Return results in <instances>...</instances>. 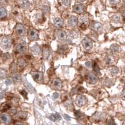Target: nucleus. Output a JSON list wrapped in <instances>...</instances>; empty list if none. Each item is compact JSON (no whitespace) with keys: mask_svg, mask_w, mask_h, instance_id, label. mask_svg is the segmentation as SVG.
Here are the masks:
<instances>
[{"mask_svg":"<svg viewBox=\"0 0 125 125\" xmlns=\"http://www.w3.org/2000/svg\"><path fill=\"white\" fill-rule=\"evenodd\" d=\"M82 44L84 49L86 50H90L93 48V43L92 40L88 37H86L82 41Z\"/></svg>","mask_w":125,"mask_h":125,"instance_id":"1","label":"nucleus"},{"mask_svg":"<svg viewBox=\"0 0 125 125\" xmlns=\"http://www.w3.org/2000/svg\"><path fill=\"white\" fill-rule=\"evenodd\" d=\"M1 44L4 48H9L11 46L12 38L10 36H5L2 40Z\"/></svg>","mask_w":125,"mask_h":125,"instance_id":"2","label":"nucleus"},{"mask_svg":"<svg viewBox=\"0 0 125 125\" xmlns=\"http://www.w3.org/2000/svg\"><path fill=\"white\" fill-rule=\"evenodd\" d=\"M28 36L31 40H36L38 39L39 33L34 29H30L28 32Z\"/></svg>","mask_w":125,"mask_h":125,"instance_id":"3","label":"nucleus"},{"mask_svg":"<svg viewBox=\"0 0 125 125\" xmlns=\"http://www.w3.org/2000/svg\"><path fill=\"white\" fill-rule=\"evenodd\" d=\"M86 103V98L83 95H78L76 100V103L78 106H83Z\"/></svg>","mask_w":125,"mask_h":125,"instance_id":"4","label":"nucleus"},{"mask_svg":"<svg viewBox=\"0 0 125 125\" xmlns=\"http://www.w3.org/2000/svg\"><path fill=\"white\" fill-rule=\"evenodd\" d=\"M26 50H27V46H26V44L24 42H20L16 46V50L19 53H24Z\"/></svg>","mask_w":125,"mask_h":125,"instance_id":"5","label":"nucleus"},{"mask_svg":"<svg viewBox=\"0 0 125 125\" xmlns=\"http://www.w3.org/2000/svg\"><path fill=\"white\" fill-rule=\"evenodd\" d=\"M16 33L20 36H23L25 33V28L24 26L21 24H17L16 26Z\"/></svg>","mask_w":125,"mask_h":125,"instance_id":"6","label":"nucleus"},{"mask_svg":"<svg viewBox=\"0 0 125 125\" xmlns=\"http://www.w3.org/2000/svg\"><path fill=\"white\" fill-rule=\"evenodd\" d=\"M32 76L33 79L36 82L40 83L43 80V73L40 72H33L32 73Z\"/></svg>","mask_w":125,"mask_h":125,"instance_id":"7","label":"nucleus"},{"mask_svg":"<svg viewBox=\"0 0 125 125\" xmlns=\"http://www.w3.org/2000/svg\"><path fill=\"white\" fill-rule=\"evenodd\" d=\"M73 11L76 13H78V14L83 13V11H84V7L81 4H75L74 8H73Z\"/></svg>","mask_w":125,"mask_h":125,"instance_id":"8","label":"nucleus"},{"mask_svg":"<svg viewBox=\"0 0 125 125\" xmlns=\"http://www.w3.org/2000/svg\"><path fill=\"white\" fill-rule=\"evenodd\" d=\"M68 24L70 26L74 27L78 24V19L74 16H72L68 19Z\"/></svg>","mask_w":125,"mask_h":125,"instance_id":"9","label":"nucleus"},{"mask_svg":"<svg viewBox=\"0 0 125 125\" xmlns=\"http://www.w3.org/2000/svg\"><path fill=\"white\" fill-rule=\"evenodd\" d=\"M0 121L4 124H8L11 121V118L7 115H1L0 116Z\"/></svg>","mask_w":125,"mask_h":125,"instance_id":"10","label":"nucleus"},{"mask_svg":"<svg viewBox=\"0 0 125 125\" xmlns=\"http://www.w3.org/2000/svg\"><path fill=\"white\" fill-rule=\"evenodd\" d=\"M98 78L94 73H91L88 76V81L91 84H96L98 82Z\"/></svg>","mask_w":125,"mask_h":125,"instance_id":"11","label":"nucleus"},{"mask_svg":"<svg viewBox=\"0 0 125 125\" xmlns=\"http://www.w3.org/2000/svg\"><path fill=\"white\" fill-rule=\"evenodd\" d=\"M18 4L21 8L26 9L30 6V3L28 0H19Z\"/></svg>","mask_w":125,"mask_h":125,"instance_id":"12","label":"nucleus"},{"mask_svg":"<svg viewBox=\"0 0 125 125\" xmlns=\"http://www.w3.org/2000/svg\"><path fill=\"white\" fill-rule=\"evenodd\" d=\"M53 86L57 90H60L62 87V81L58 78L55 79L53 82Z\"/></svg>","mask_w":125,"mask_h":125,"instance_id":"13","label":"nucleus"},{"mask_svg":"<svg viewBox=\"0 0 125 125\" xmlns=\"http://www.w3.org/2000/svg\"><path fill=\"white\" fill-rule=\"evenodd\" d=\"M103 26L100 23H94L91 26V29L95 31H100L102 30Z\"/></svg>","mask_w":125,"mask_h":125,"instance_id":"14","label":"nucleus"},{"mask_svg":"<svg viewBox=\"0 0 125 125\" xmlns=\"http://www.w3.org/2000/svg\"><path fill=\"white\" fill-rule=\"evenodd\" d=\"M54 24L56 27H61L63 25V21L61 19L56 18L54 20Z\"/></svg>","mask_w":125,"mask_h":125,"instance_id":"15","label":"nucleus"},{"mask_svg":"<svg viewBox=\"0 0 125 125\" xmlns=\"http://www.w3.org/2000/svg\"><path fill=\"white\" fill-rule=\"evenodd\" d=\"M58 37L60 40L64 41L66 39V34L63 31H60L58 33Z\"/></svg>","mask_w":125,"mask_h":125,"instance_id":"16","label":"nucleus"},{"mask_svg":"<svg viewBox=\"0 0 125 125\" xmlns=\"http://www.w3.org/2000/svg\"><path fill=\"white\" fill-rule=\"evenodd\" d=\"M24 86L26 88V89H27V90H28L30 93H33L34 92V88H33V86L31 85V84H30V83H29L28 81H26V82H24Z\"/></svg>","mask_w":125,"mask_h":125,"instance_id":"17","label":"nucleus"},{"mask_svg":"<svg viewBox=\"0 0 125 125\" xmlns=\"http://www.w3.org/2000/svg\"><path fill=\"white\" fill-rule=\"evenodd\" d=\"M80 23L82 24H84V25H87L88 23V18L86 15H83L80 18Z\"/></svg>","mask_w":125,"mask_h":125,"instance_id":"18","label":"nucleus"},{"mask_svg":"<svg viewBox=\"0 0 125 125\" xmlns=\"http://www.w3.org/2000/svg\"><path fill=\"white\" fill-rule=\"evenodd\" d=\"M43 58H44V60H47L49 56V54H50V51H49V49L46 46L44 47V48H43Z\"/></svg>","mask_w":125,"mask_h":125,"instance_id":"19","label":"nucleus"},{"mask_svg":"<svg viewBox=\"0 0 125 125\" xmlns=\"http://www.w3.org/2000/svg\"><path fill=\"white\" fill-rule=\"evenodd\" d=\"M31 50H32V52H33L34 54H36V55L39 54V53H40V47L38 45H34V46L32 47V48H31Z\"/></svg>","mask_w":125,"mask_h":125,"instance_id":"20","label":"nucleus"},{"mask_svg":"<svg viewBox=\"0 0 125 125\" xmlns=\"http://www.w3.org/2000/svg\"><path fill=\"white\" fill-rule=\"evenodd\" d=\"M110 49L113 53H118L120 51V48L117 44H113L111 48H110Z\"/></svg>","mask_w":125,"mask_h":125,"instance_id":"21","label":"nucleus"},{"mask_svg":"<svg viewBox=\"0 0 125 125\" xmlns=\"http://www.w3.org/2000/svg\"><path fill=\"white\" fill-rule=\"evenodd\" d=\"M7 15V12L5 8L0 6V18H4Z\"/></svg>","mask_w":125,"mask_h":125,"instance_id":"22","label":"nucleus"},{"mask_svg":"<svg viewBox=\"0 0 125 125\" xmlns=\"http://www.w3.org/2000/svg\"><path fill=\"white\" fill-rule=\"evenodd\" d=\"M6 76H7V71H6V70L3 68L0 69V79L5 78Z\"/></svg>","mask_w":125,"mask_h":125,"instance_id":"23","label":"nucleus"},{"mask_svg":"<svg viewBox=\"0 0 125 125\" xmlns=\"http://www.w3.org/2000/svg\"><path fill=\"white\" fill-rule=\"evenodd\" d=\"M27 113L23 112V111H21V112H19L17 114V116L20 119H25L26 117H27Z\"/></svg>","mask_w":125,"mask_h":125,"instance_id":"24","label":"nucleus"},{"mask_svg":"<svg viewBox=\"0 0 125 125\" xmlns=\"http://www.w3.org/2000/svg\"><path fill=\"white\" fill-rule=\"evenodd\" d=\"M119 73V69L116 66L112 67L111 68V73L113 76H115Z\"/></svg>","mask_w":125,"mask_h":125,"instance_id":"25","label":"nucleus"},{"mask_svg":"<svg viewBox=\"0 0 125 125\" xmlns=\"http://www.w3.org/2000/svg\"><path fill=\"white\" fill-rule=\"evenodd\" d=\"M13 79L16 82H20L21 80V77L19 74H14L13 75Z\"/></svg>","mask_w":125,"mask_h":125,"instance_id":"26","label":"nucleus"},{"mask_svg":"<svg viewBox=\"0 0 125 125\" xmlns=\"http://www.w3.org/2000/svg\"><path fill=\"white\" fill-rule=\"evenodd\" d=\"M112 20L114 22L116 23H119L121 22V18L119 15H114L113 16Z\"/></svg>","mask_w":125,"mask_h":125,"instance_id":"27","label":"nucleus"},{"mask_svg":"<svg viewBox=\"0 0 125 125\" xmlns=\"http://www.w3.org/2000/svg\"><path fill=\"white\" fill-rule=\"evenodd\" d=\"M10 108V106L8 104H3V105L1 106V107L0 108V110L1 111H6L8 109H9Z\"/></svg>","mask_w":125,"mask_h":125,"instance_id":"28","label":"nucleus"},{"mask_svg":"<svg viewBox=\"0 0 125 125\" xmlns=\"http://www.w3.org/2000/svg\"><path fill=\"white\" fill-rule=\"evenodd\" d=\"M66 49H67V46H66L65 45H62L59 46L58 50L60 53H64V52H65L66 51Z\"/></svg>","mask_w":125,"mask_h":125,"instance_id":"29","label":"nucleus"},{"mask_svg":"<svg viewBox=\"0 0 125 125\" xmlns=\"http://www.w3.org/2000/svg\"><path fill=\"white\" fill-rule=\"evenodd\" d=\"M93 70L94 71H95L96 73H100V68H99V66H98L96 62H94Z\"/></svg>","mask_w":125,"mask_h":125,"instance_id":"30","label":"nucleus"},{"mask_svg":"<svg viewBox=\"0 0 125 125\" xmlns=\"http://www.w3.org/2000/svg\"><path fill=\"white\" fill-rule=\"evenodd\" d=\"M18 64H19V66H20V67H21V68H23V67L25 66L26 64V62L24 61V60H19Z\"/></svg>","mask_w":125,"mask_h":125,"instance_id":"31","label":"nucleus"},{"mask_svg":"<svg viewBox=\"0 0 125 125\" xmlns=\"http://www.w3.org/2000/svg\"><path fill=\"white\" fill-rule=\"evenodd\" d=\"M61 1L65 6H69L70 5V0H61Z\"/></svg>","mask_w":125,"mask_h":125,"instance_id":"32","label":"nucleus"},{"mask_svg":"<svg viewBox=\"0 0 125 125\" xmlns=\"http://www.w3.org/2000/svg\"><path fill=\"white\" fill-rule=\"evenodd\" d=\"M109 3L111 4H117L119 3L120 0H109Z\"/></svg>","mask_w":125,"mask_h":125,"instance_id":"33","label":"nucleus"},{"mask_svg":"<svg viewBox=\"0 0 125 125\" xmlns=\"http://www.w3.org/2000/svg\"><path fill=\"white\" fill-rule=\"evenodd\" d=\"M54 118H55L56 121H58V120H60V119H61V116H60L58 113L54 114Z\"/></svg>","mask_w":125,"mask_h":125,"instance_id":"34","label":"nucleus"},{"mask_svg":"<svg viewBox=\"0 0 125 125\" xmlns=\"http://www.w3.org/2000/svg\"><path fill=\"white\" fill-rule=\"evenodd\" d=\"M5 83H6V85H10V84H12V80L10 78H8L5 81Z\"/></svg>","mask_w":125,"mask_h":125,"instance_id":"35","label":"nucleus"},{"mask_svg":"<svg viewBox=\"0 0 125 125\" xmlns=\"http://www.w3.org/2000/svg\"><path fill=\"white\" fill-rule=\"evenodd\" d=\"M108 125H116V123H115V121H114L113 119H109V120L108 121Z\"/></svg>","mask_w":125,"mask_h":125,"instance_id":"36","label":"nucleus"},{"mask_svg":"<svg viewBox=\"0 0 125 125\" xmlns=\"http://www.w3.org/2000/svg\"><path fill=\"white\" fill-rule=\"evenodd\" d=\"M53 98H54V100L58 99V98H59V94L58 93H54L53 94Z\"/></svg>","mask_w":125,"mask_h":125,"instance_id":"37","label":"nucleus"},{"mask_svg":"<svg viewBox=\"0 0 125 125\" xmlns=\"http://www.w3.org/2000/svg\"><path fill=\"white\" fill-rule=\"evenodd\" d=\"M20 93L24 97H26V96H27V93L26 92V91H24V90H22V91H20Z\"/></svg>","mask_w":125,"mask_h":125,"instance_id":"38","label":"nucleus"},{"mask_svg":"<svg viewBox=\"0 0 125 125\" xmlns=\"http://www.w3.org/2000/svg\"><path fill=\"white\" fill-rule=\"evenodd\" d=\"M49 118H50V119H51V121H55V118H54V114H52V115H50V116L49 117Z\"/></svg>","mask_w":125,"mask_h":125,"instance_id":"39","label":"nucleus"},{"mask_svg":"<svg viewBox=\"0 0 125 125\" xmlns=\"http://www.w3.org/2000/svg\"><path fill=\"white\" fill-rule=\"evenodd\" d=\"M81 113L79 111H75V116L77 117V118H79V117L81 116Z\"/></svg>","mask_w":125,"mask_h":125,"instance_id":"40","label":"nucleus"},{"mask_svg":"<svg viewBox=\"0 0 125 125\" xmlns=\"http://www.w3.org/2000/svg\"><path fill=\"white\" fill-rule=\"evenodd\" d=\"M64 118L66 119V120H68V121H70V120H71V118H70L68 115H64Z\"/></svg>","mask_w":125,"mask_h":125,"instance_id":"41","label":"nucleus"},{"mask_svg":"<svg viewBox=\"0 0 125 125\" xmlns=\"http://www.w3.org/2000/svg\"><path fill=\"white\" fill-rule=\"evenodd\" d=\"M121 97H122V98L123 99V100H125V90L123 91V92L121 93Z\"/></svg>","mask_w":125,"mask_h":125,"instance_id":"42","label":"nucleus"},{"mask_svg":"<svg viewBox=\"0 0 125 125\" xmlns=\"http://www.w3.org/2000/svg\"><path fill=\"white\" fill-rule=\"evenodd\" d=\"M3 97H4V94H3L2 93H0V100H1L3 99Z\"/></svg>","mask_w":125,"mask_h":125,"instance_id":"43","label":"nucleus"},{"mask_svg":"<svg viewBox=\"0 0 125 125\" xmlns=\"http://www.w3.org/2000/svg\"><path fill=\"white\" fill-rule=\"evenodd\" d=\"M86 66H90V62H86L85 63Z\"/></svg>","mask_w":125,"mask_h":125,"instance_id":"44","label":"nucleus"},{"mask_svg":"<svg viewBox=\"0 0 125 125\" xmlns=\"http://www.w3.org/2000/svg\"><path fill=\"white\" fill-rule=\"evenodd\" d=\"M77 1H79V2H81V3H82V2L85 1L86 0H77Z\"/></svg>","mask_w":125,"mask_h":125,"instance_id":"45","label":"nucleus"}]
</instances>
